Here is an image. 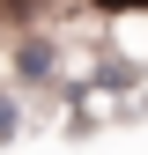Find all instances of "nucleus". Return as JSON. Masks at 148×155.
<instances>
[{"mask_svg": "<svg viewBox=\"0 0 148 155\" xmlns=\"http://www.w3.org/2000/svg\"><path fill=\"white\" fill-rule=\"evenodd\" d=\"M104 15H148V0H96Z\"/></svg>", "mask_w": 148, "mask_h": 155, "instance_id": "obj_1", "label": "nucleus"}]
</instances>
